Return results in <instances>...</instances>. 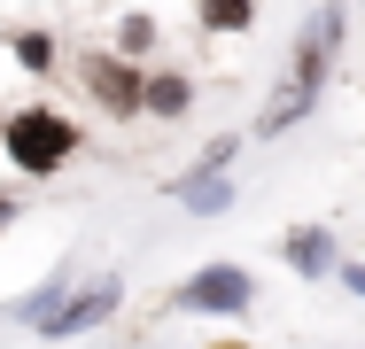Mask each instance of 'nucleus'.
<instances>
[{
  "mask_svg": "<svg viewBox=\"0 0 365 349\" xmlns=\"http://www.w3.org/2000/svg\"><path fill=\"white\" fill-rule=\"evenodd\" d=\"M16 55H24V70H47V63H55V39H47V31H24Z\"/></svg>",
  "mask_w": 365,
  "mask_h": 349,
  "instance_id": "10",
  "label": "nucleus"
},
{
  "mask_svg": "<svg viewBox=\"0 0 365 349\" xmlns=\"http://www.w3.org/2000/svg\"><path fill=\"white\" fill-rule=\"evenodd\" d=\"M179 303L187 311H249V272L241 264H210V272H195L179 287Z\"/></svg>",
  "mask_w": 365,
  "mask_h": 349,
  "instance_id": "4",
  "label": "nucleus"
},
{
  "mask_svg": "<svg viewBox=\"0 0 365 349\" xmlns=\"http://www.w3.org/2000/svg\"><path fill=\"white\" fill-rule=\"evenodd\" d=\"M140 109H155V117H179V109H187V78H179V70L140 78Z\"/></svg>",
  "mask_w": 365,
  "mask_h": 349,
  "instance_id": "6",
  "label": "nucleus"
},
{
  "mask_svg": "<svg viewBox=\"0 0 365 349\" xmlns=\"http://www.w3.org/2000/svg\"><path fill=\"white\" fill-rule=\"evenodd\" d=\"M350 287H358V295H365V256H358V264H350Z\"/></svg>",
  "mask_w": 365,
  "mask_h": 349,
  "instance_id": "12",
  "label": "nucleus"
},
{
  "mask_svg": "<svg viewBox=\"0 0 365 349\" xmlns=\"http://www.w3.org/2000/svg\"><path fill=\"white\" fill-rule=\"evenodd\" d=\"M86 85H93V93H101V101L117 109V117H140V78H133L125 63H109V55H93V63H86Z\"/></svg>",
  "mask_w": 365,
  "mask_h": 349,
  "instance_id": "5",
  "label": "nucleus"
},
{
  "mask_svg": "<svg viewBox=\"0 0 365 349\" xmlns=\"http://www.w3.org/2000/svg\"><path fill=\"white\" fill-rule=\"evenodd\" d=\"M334 47H342V0H327V8L303 24V39H295L288 70H280V85H272L264 132H288V125H303V117L319 109V93H327V70H334Z\"/></svg>",
  "mask_w": 365,
  "mask_h": 349,
  "instance_id": "1",
  "label": "nucleus"
},
{
  "mask_svg": "<svg viewBox=\"0 0 365 349\" xmlns=\"http://www.w3.org/2000/svg\"><path fill=\"white\" fill-rule=\"evenodd\" d=\"M288 256L303 264V272H327V241H319V233H295V241H288Z\"/></svg>",
  "mask_w": 365,
  "mask_h": 349,
  "instance_id": "9",
  "label": "nucleus"
},
{
  "mask_svg": "<svg viewBox=\"0 0 365 349\" xmlns=\"http://www.w3.org/2000/svg\"><path fill=\"white\" fill-rule=\"evenodd\" d=\"M8 217H16V202H8V194H0V225H8Z\"/></svg>",
  "mask_w": 365,
  "mask_h": 349,
  "instance_id": "13",
  "label": "nucleus"
},
{
  "mask_svg": "<svg viewBox=\"0 0 365 349\" xmlns=\"http://www.w3.org/2000/svg\"><path fill=\"white\" fill-rule=\"evenodd\" d=\"M179 202H187V209H225V179H187Z\"/></svg>",
  "mask_w": 365,
  "mask_h": 349,
  "instance_id": "7",
  "label": "nucleus"
},
{
  "mask_svg": "<svg viewBox=\"0 0 365 349\" xmlns=\"http://www.w3.org/2000/svg\"><path fill=\"white\" fill-rule=\"evenodd\" d=\"M78 147V125L71 117H55V109H24V117H8V155H16V171H55L63 155Z\"/></svg>",
  "mask_w": 365,
  "mask_h": 349,
  "instance_id": "2",
  "label": "nucleus"
},
{
  "mask_svg": "<svg viewBox=\"0 0 365 349\" xmlns=\"http://www.w3.org/2000/svg\"><path fill=\"white\" fill-rule=\"evenodd\" d=\"M202 24H218V31H241V24H249V0H202Z\"/></svg>",
  "mask_w": 365,
  "mask_h": 349,
  "instance_id": "8",
  "label": "nucleus"
},
{
  "mask_svg": "<svg viewBox=\"0 0 365 349\" xmlns=\"http://www.w3.org/2000/svg\"><path fill=\"white\" fill-rule=\"evenodd\" d=\"M117 39H125V55H148V39H155V24H148V16H125V31H117Z\"/></svg>",
  "mask_w": 365,
  "mask_h": 349,
  "instance_id": "11",
  "label": "nucleus"
},
{
  "mask_svg": "<svg viewBox=\"0 0 365 349\" xmlns=\"http://www.w3.org/2000/svg\"><path fill=\"white\" fill-rule=\"evenodd\" d=\"M109 311H117V279H93V287H78L71 303H39L31 326H39V334H86V326H101Z\"/></svg>",
  "mask_w": 365,
  "mask_h": 349,
  "instance_id": "3",
  "label": "nucleus"
}]
</instances>
